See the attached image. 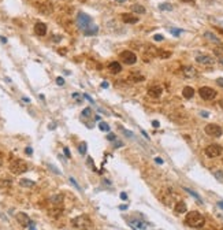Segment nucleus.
Wrapping results in <instances>:
<instances>
[{
    "instance_id": "1",
    "label": "nucleus",
    "mask_w": 223,
    "mask_h": 230,
    "mask_svg": "<svg viewBox=\"0 0 223 230\" xmlns=\"http://www.w3.org/2000/svg\"><path fill=\"white\" fill-rule=\"evenodd\" d=\"M185 223L190 227H201L205 223V219L198 211H190L185 218Z\"/></svg>"
},
{
    "instance_id": "2",
    "label": "nucleus",
    "mask_w": 223,
    "mask_h": 230,
    "mask_svg": "<svg viewBox=\"0 0 223 230\" xmlns=\"http://www.w3.org/2000/svg\"><path fill=\"white\" fill-rule=\"evenodd\" d=\"M71 225L77 230H91L92 229V220L86 215H80V217L74 218V219L71 220Z\"/></svg>"
},
{
    "instance_id": "3",
    "label": "nucleus",
    "mask_w": 223,
    "mask_h": 230,
    "mask_svg": "<svg viewBox=\"0 0 223 230\" xmlns=\"http://www.w3.org/2000/svg\"><path fill=\"white\" fill-rule=\"evenodd\" d=\"M10 170L13 174L19 175L28 171V164H26V162H23L22 159H15V160H13L10 163Z\"/></svg>"
},
{
    "instance_id": "4",
    "label": "nucleus",
    "mask_w": 223,
    "mask_h": 230,
    "mask_svg": "<svg viewBox=\"0 0 223 230\" xmlns=\"http://www.w3.org/2000/svg\"><path fill=\"white\" fill-rule=\"evenodd\" d=\"M77 22H78V26H80L82 30H85L86 28H89V26L92 25V18L85 13H78Z\"/></svg>"
},
{
    "instance_id": "5",
    "label": "nucleus",
    "mask_w": 223,
    "mask_h": 230,
    "mask_svg": "<svg viewBox=\"0 0 223 230\" xmlns=\"http://www.w3.org/2000/svg\"><path fill=\"white\" fill-rule=\"evenodd\" d=\"M119 59L123 62V63H126V65H134L137 62V56H136V54L134 52H132V51H123V52H120V55H119Z\"/></svg>"
},
{
    "instance_id": "6",
    "label": "nucleus",
    "mask_w": 223,
    "mask_h": 230,
    "mask_svg": "<svg viewBox=\"0 0 223 230\" xmlns=\"http://www.w3.org/2000/svg\"><path fill=\"white\" fill-rule=\"evenodd\" d=\"M204 130H205V133L211 137H220L223 133L222 127H220L219 125H215V123H208Z\"/></svg>"
},
{
    "instance_id": "7",
    "label": "nucleus",
    "mask_w": 223,
    "mask_h": 230,
    "mask_svg": "<svg viewBox=\"0 0 223 230\" xmlns=\"http://www.w3.org/2000/svg\"><path fill=\"white\" fill-rule=\"evenodd\" d=\"M198 95L201 96V99H204V100H212V99H215L216 97V92L213 91L212 88L210 86H203L198 89Z\"/></svg>"
},
{
    "instance_id": "8",
    "label": "nucleus",
    "mask_w": 223,
    "mask_h": 230,
    "mask_svg": "<svg viewBox=\"0 0 223 230\" xmlns=\"http://www.w3.org/2000/svg\"><path fill=\"white\" fill-rule=\"evenodd\" d=\"M222 147L219 145V144H211V145H208L207 148H205V155L208 156V158H218V156L222 153Z\"/></svg>"
},
{
    "instance_id": "9",
    "label": "nucleus",
    "mask_w": 223,
    "mask_h": 230,
    "mask_svg": "<svg viewBox=\"0 0 223 230\" xmlns=\"http://www.w3.org/2000/svg\"><path fill=\"white\" fill-rule=\"evenodd\" d=\"M15 218H16V220H18V223L23 227H29L30 225H32V220H30L29 215L25 214V212H18V214L15 215Z\"/></svg>"
},
{
    "instance_id": "10",
    "label": "nucleus",
    "mask_w": 223,
    "mask_h": 230,
    "mask_svg": "<svg viewBox=\"0 0 223 230\" xmlns=\"http://www.w3.org/2000/svg\"><path fill=\"white\" fill-rule=\"evenodd\" d=\"M181 71H182V75L186 78H196L198 74L197 70H196L193 66H184V67L181 68Z\"/></svg>"
},
{
    "instance_id": "11",
    "label": "nucleus",
    "mask_w": 223,
    "mask_h": 230,
    "mask_svg": "<svg viewBox=\"0 0 223 230\" xmlns=\"http://www.w3.org/2000/svg\"><path fill=\"white\" fill-rule=\"evenodd\" d=\"M162 93H163V88L160 86V85H151V86L148 88V95L151 97H153V99L160 97Z\"/></svg>"
},
{
    "instance_id": "12",
    "label": "nucleus",
    "mask_w": 223,
    "mask_h": 230,
    "mask_svg": "<svg viewBox=\"0 0 223 230\" xmlns=\"http://www.w3.org/2000/svg\"><path fill=\"white\" fill-rule=\"evenodd\" d=\"M37 10L40 11L41 14H45V15H49L52 13V4L48 3V1H44V3H39L37 4Z\"/></svg>"
},
{
    "instance_id": "13",
    "label": "nucleus",
    "mask_w": 223,
    "mask_h": 230,
    "mask_svg": "<svg viewBox=\"0 0 223 230\" xmlns=\"http://www.w3.org/2000/svg\"><path fill=\"white\" fill-rule=\"evenodd\" d=\"M196 62L200 63V65H204V66H208V65H213L215 60H213L211 56L208 55H197L196 56Z\"/></svg>"
},
{
    "instance_id": "14",
    "label": "nucleus",
    "mask_w": 223,
    "mask_h": 230,
    "mask_svg": "<svg viewBox=\"0 0 223 230\" xmlns=\"http://www.w3.org/2000/svg\"><path fill=\"white\" fill-rule=\"evenodd\" d=\"M34 32L37 36H45L47 34V25L44 22H37L34 25Z\"/></svg>"
},
{
    "instance_id": "15",
    "label": "nucleus",
    "mask_w": 223,
    "mask_h": 230,
    "mask_svg": "<svg viewBox=\"0 0 223 230\" xmlns=\"http://www.w3.org/2000/svg\"><path fill=\"white\" fill-rule=\"evenodd\" d=\"M122 21L125 23H130V25H133V23L138 22V16H134L133 14H122Z\"/></svg>"
},
{
    "instance_id": "16",
    "label": "nucleus",
    "mask_w": 223,
    "mask_h": 230,
    "mask_svg": "<svg viewBox=\"0 0 223 230\" xmlns=\"http://www.w3.org/2000/svg\"><path fill=\"white\" fill-rule=\"evenodd\" d=\"M108 70L112 74H118V73L122 71V66H120L119 62H111L110 65H108Z\"/></svg>"
},
{
    "instance_id": "17",
    "label": "nucleus",
    "mask_w": 223,
    "mask_h": 230,
    "mask_svg": "<svg viewBox=\"0 0 223 230\" xmlns=\"http://www.w3.org/2000/svg\"><path fill=\"white\" fill-rule=\"evenodd\" d=\"M129 80L132 82H141V81H144V80H145V77H144L142 74H140L138 71H133V73H130Z\"/></svg>"
},
{
    "instance_id": "18",
    "label": "nucleus",
    "mask_w": 223,
    "mask_h": 230,
    "mask_svg": "<svg viewBox=\"0 0 223 230\" xmlns=\"http://www.w3.org/2000/svg\"><path fill=\"white\" fill-rule=\"evenodd\" d=\"M51 203L54 207H62V203H63V196L62 194H55L51 197Z\"/></svg>"
},
{
    "instance_id": "19",
    "label": "nucleus",
    "mask_w": 223,
    "mask_h": 230,
    "mask_svg": "<svg viewBox=\"0 0 223 230\" xmlns=\"http://www.w3.org/2000/svg\"><path fill=\"white\" fill-rule=\"evenodd\" d=\"M204 37L208 40V41H211V42H213V44H218V45H220V40L218 39L213 33H211V32H205L204 33Z\"/></svg>"
},
{
    "instance_id": "20",
    "label": "nucleus",
    "mask_w": 223,
    "mask_h": 230,
    "mask_svg": "<svg viewBox=\"0 0 223 230\" xmlns=\"http://www.w3.org/2000/svg\"><path fill=\"white\" fill-rule=\"evenodd\" d=\"M174 211L175 214H184V212H186V204L184 201H178L174 207Z\"/></svg>"
},
{
    "instance_id": "21",
    "label": "nucleus",
    "mask_w": 223,
    "mask_h": 230,
    "mask_svg": "<svg viewBox=\"0 0 223 230\" xmlns=\"http://www.w3.org/2000/svg\"><path fill=\"white\" fill-rule=\"evenodd\" d=\"M182 96H184L185 99H192V97L194 96V89L192 86H185L184 91H182Z\"/></svg>"
},
{
    "instance_id": "22",
    "label": "nucleus",
    "mask_w": 223,
    "mask_h": 230,
    "mask_svg": "<svg viewBox=\"0 0 223 230\" xmlns=\"http://www.w3.org/2000/svg\"><path fill=\"white\" fill-rule=\"evenodd\" d=\"M97 32H99V28H97L96 25H91L89 28H86V29L84 30V34L85 36H93V34H96Z\"/></svg>"
},
{
    "instance_id": "23",
    "label": "nucleus",
    "mask_w": 223,
    "mask_h": 230,
    "mask_svg": "<svg viewBox=\"0 0 223 230\" xmlns=\"http://www.w3.org/2000/svg\"><path fill=\"white\" fill-rule=\"evenodd\" d=\"M19 185L21 186H23V188H33V186H34V181L28 179V178H22L19 181Z\"/></svg>"
},
{
    "instance_id": "24",
    "label": "nucleus",
    "mask_w": 223,
    "mask_h": 230,
    "mask_svg": "<svg viewBox=\"0 0 223 230\" xmlns=\"http://www.w3.org/2000/svg\"><path fill=\"white\" fill-rule=\"evenodd\" d=\"M130 8H132L133 13H136V14H145V8L141 4H133Z\"/></svg>"
},
{
    "instance_id": "25",
    "label": "nucleus",
    "mask_w": 223,
    "mask_h": 230,
    "mask_svg": "<svg viewBox=\"0 0 223 230\" xmlns=\"http://www.w3.org/2000/svg\"><path fill=\"white\" fill-rule=\"evenodd\" d=\"M184 189H185V191H186V192H188V193L190 194V196H193V197L196 199V200H197L198 203H200V204H201V203H203V199H201L200 196H198V194L196 193V192H194V191H192V189H189V188H184Z\"/></svg>"
},
{
    "instance_id": "26",
    "label": "nucleus",
    "mask_w": 223,
    "mask_h": 230,
    "mask_svg": "<svg viewBox=\"0 0 223 230\" xmlns=\"http://www.w3.org/2000/svg\"><path fill=\"white\" fill-rule=\"evenodd\" d=\"M213 54L216 58H219V60H223V47H216L213 49Z\"/></svg>"
},
{
    "instance_id": "27",
    "label": "nucleus",
    "mask_w": 223,
    "mask_h": 230,
    "mask_svg": "<svg viewBox=\"0 0 223 230\" xmlns=\"http://www.w3.org/2000/svg\"><path fill=\"white\" fill-rule=\"evenodd\" d=\"M158 56H159V58H163V59L170 58V56H171V52L163 51V49H158Z\"/></svg>"
},
{
    "instance_id": "28",
    "label": "nucleus",
    "mask_w": 223,
    "mask_h": 230,
    "mask_svg": "<svg viewBox=\"0 0 223 230\" xmlns=\"http://www.w3.org/2000/svg\"><path fill=\"white\" fill-rule=\"evenodd\" d=\"M159 8H160V10H164V11H171L172 10V6H171V4H168V3H163V4H160V6H159Z\"/></svg>"
},
{
    "instance_id": "29",
    "label": "nucleus",
    "mask_w": 223,
    "mask_h": 230,
    "mask_svg": "<svg viewBox=\"0 0 223 230\" xmlns=\"http://www.w3.org/2000/svg\"><path fill=\"white\" fill-rule=\"evenodd\" d=\"M78 151H80V153H81V155H85V153H86V143H81V144H80Z\"/></svg>"
},
{
    "instance_id": "30",
    "label": "nucleus",
    "mask_w": 223,
    "mask_h": 230,
    "mask_svg": "<svg viewBox=\"0 0 223 230\" xmlns=\"http://www.w3.org/2000/svg\"><path fill=\"white\" fill-rule=\"evenodd\" d=\"M132 223H133V226H136V227H140V229H145V225L142 223L141 220H132Z\"/></svg>"
},
{
    "instance_id": "31",
    "label": "nucleus",
    "mask_w": 223,
    "mask_h": 230,
    "mask_svg": "<svg viewBox=\"0 0 223 230\" xmlns=\"http://www.w3.org/2000/svg\"><path fill=\"white\" fill-rule=\"evenodd\" d=\"M99 127H100V130H103V132H110V126H108L106 122H100L99 123Z\"/></svg>"
},
{
    "instance_id": "32",
    "label": "nucleus",
    "mask_w": 223,
    "mask_h": 230,
    "mask_svg": "<svg viewBox=\"0 0 223 230\" xmlns=\"http://www.w3.org/2000/svg\"><path fill=\"white\" fill-rule=\"evenodd\" d=\"M10 185H11L10 179H1V181H0V186H1V188H6V186H10Z\"/></svg>"
},
{
    "instance_id": "33",
    "label": "nucleus",
    "mask_w": 223,
    "mask_h": 230,
    "mask_svg": "<svg viewBox=\"0 0 223 230\" xmlns=\"http://www.w3.org/2000/svg\"><path fill=\"white\" fill-rule=\"evenodd\" d=\"M91 115H92V110H91V108H85V110L82 111V117L89 118Z\"/></svg>"
},
{
    "instance_id": "34",
    "label": "nucleus",
    "mask_w": 223,
    "mask_h": 230,
    "mask_svg": "<svg viewBox=\"0 0 223 230\" xmlns=\"http://www.w3.org/2000/svg\"><path fill=\"white\" fill-rule=\"evenodd\" d=\"M213 175H215L219 181H223V173L222 171H215V173H213Z\"/></svg>"
},
{
    "instance_id": "35",
    "label": "nucleus",
    "mask_w": 223,
    "mask_h": 230,
    "mask_svg": "<svg viewBox=\"0 0 223 230\" xmlns=\"http://www.w3.org/2000/svg\"><path fill=\"white\" fill-rule=\"evenodd\" d=\"M70 182H71V184H73V185H74V186H75V188L78 189V191H81V186H80V185L77 184V181H75V179L73 178V177H71V178H70Z\"/></svg>"
},
{
    "instance_id": "36",
    "label": "nucleus",
    "mask_w": 223,
    "mask_h": 230,
    "mask_svg": "<svg viewBox=\"0 0 223 230\" xmlns=\"http://www.w3.org/2000/svg\"><path fill=\"white\" fill-rule=\"evenodd\" d=\"M48 167H49V169H51V170H52V171H54V173H55V174H62V173L59 171L58 169H56L55 166H52V164H48Z\"/></svg>"
},
{
    "instance_id": "37",
    "label": "nucleus",
    "mask_w": 223,
    "mask_h": 230,
    "mask_svg": "<svg viewBox=\"0 0 223 230\" xmlns=\"http://www.w3.org/2000/svg\"><path fill=\"white\" fill-rule=\"evenodd\" d=\"M170 32H171V34H174L175 37L179 36V33H181V30H177V29H170Z\"/></svg>"
},
{
    "instance_id": "38",
    "label": "nucleus",
    "mask_w": 223,
    "mask_h": 230,
    "mask_svg": "<svg viewBox=\"0 0 223 230\" xmlns=\"http://www.w3.org/2000/svg\"><path fill=\"white\" fill-rule=\"evenodd\" d=\"M115 138H117V136H115L114 133H110L108 136H107V140H108V141H114Z\"/></svg>"
},
{
    "instance_id": "39",
    "label": "nucleus",
    "mask_w": 223,
    "mask_h": 230,
    "mask_svg": "<svg viewBox=\"0 0 223 230\" xmlns=\"http://www.w3.org/2000/svg\"><path fill=\"white\" fill-rule=\"evenodd\" d=\"M153 39H155L156 41H162V40L164 39V37H163L162 34H155V36H153Z\"/></svg>"
},
{
    "instance_id": "40",
    "label": "nucleus",
    "mask_w": 223,
    "mask_h": 230,
    "mask_svg": "<svg viewBox=\"0 0 223 230\" xmlns=\"http://www.w3.org/2000/svg\"><path fill=\"white\" fill-rule=\"evenodd\" d=\"M56 84H58V85H63V84H65V80H63L62 77H58V78H56Z\"/></svg>"
},
{
    "instance_id": "41",
    "label": "nucleus",
    "mask_w": 223,
    "mask_h": 230,
    "mask_svg": "<svg viewBox=\"0 0 223 230\" xmlns=\"http://www.w3.org/2000/svg\"><path fill=\"white\" fill-rule=\"evenodd\" d=\"M122 132H123V133H125V134H126V136H129V137H133V136H134V134H133L132 132H129V130H125V129H122Z\"/></svg>"
},
{
    "instance_id": "42",
    "label": "nucleus",
    "mask_w": 223,
    "mask_h": 230,
    "mask_svg": "<svg viewBox=\"0 0 223 230\" xmlns=\"http://www.w3.org/2000/svg\"><path fill=\"white\" fill-rule=\"evenodd\" d=\"M84 97H85V99H88V100L91 101V103H92V104H94V101H93V99H92V97H91V96H89V95H86V93H85V95H84Z\"/></svg>"
},
{
    "instance_id": "43",
    "label": "nucleus",
    "mask_w": 223,
    "mask_h": 230,
    "mask_svg": "<svg viewBox=\"0 0 223 230\" xmlns=\"http://www.w3.org/2000/svg\"><path fill=\"white\" fill-rule=\"evenodd\" d=\"M25 152H26V153H28V155H32V153H33V149H32V148H30V147H28V148H26V149H25Z\"/></svg>"
},
{
    "instance_id": "44",
    "label": "nucleus",
    "mask_w": 223,
    "mask_h": 230,
    "mask_svg": "<svg viewBox=\"0 0 223 230\" xmlns=\"http://www.w3.org/2000/svg\"><path fill=\"white\" fill-rule=\"evenodd\" d=\"M155 162H156V163H159V164H163V159H162V158H159V156H158V158H155Z\"/></svg>"
},
{
    "instance_id": "45",
    "label": "nucleus",
    "mask_w": 223,
    "mask_h": 230,
    "mask_svg": "<svg viewBox=\"0 0 223 230\" xmlns=\"http://www.w3.org/2000/svg\"><path fill=\"white\" fill-rule=\"evenodd\" d=\"M201 117L208 118V117H210V112H207V111H201Z\"/></svg>"
},
{
    "instance_id": "46",
    "label": "nucleus",
    "mask_w": 223,
    "mask_h": 230,
    "mask_svg": "<svg viewBox=\"0 0 223 230\" xmlns=\"http://www.w3.org/2000/svg\"><path fill=\"white\" fill-rule=\"evenodd\" d=\"M63 152H65V155L67 156V158H70V156H71V155H70V151H68L67 148H63Z\"/></svg>"
},
{
    "instance_id": "47",
    "label": "nucleus",
    "mask_w": 223,
    "mask_h": 230,
    "mask_svg": "<svg viewBox=\"0 0 223 230\" xmlns=\"http://www.w3.org/2000/svg\"><path fill=\"white\" fill-rule=\"evenodd\" d=\"M216 84L219 85V86H223V78H218V80H216Z\"/></svg>"
},
{
    "instance_id": "48",
    "label": "nucleus",
    "mask_w": 223,
    "mask_h": 230,
    "mask_svg": "<svg viewBox=\"0 0 223 230\" xmlns=\"http://www.w3.org/2000/svg\"><path fill=\"white\" fill-rule=\"evenodd\" d=\"M152 125H153V127H159V126H160V123H159L158 121H153Z\"/></svg>"
},
{
    "instance_id": "49",
    "label": "nucleus",
    "mask_w": 223,
    "mask_h": 230,
    "mask_svg": "<svg viewBox=\"0 0 223 230\" xmlns=\"http://www.w3.org/2000/svg\"><path fill=\"white\" fill-rule=\"evenodd\" d=\"M120 199H122V200H126V199H127V194H126V193H120Z\"/></svg>"
},
{
    "instance_id": "50",
    "label": "nucleus",
    "mask_w": 223,
    "mask_h": 230,
    "mask_svg": "<svg viewBox=\"0 0 223 230\" xmlns=\"http://www.w3.org/2000/svg\"><path fill=\"white\" fill-rule=\"evenodd\" d=\"M60 36H54V41H60Z\"/></svg>"
},
{
    "instance_id": "51",
    "label": "nucleus",
    "mask_w": 223,
    "mask_h": 230,
    "mask_svg": "<svg viewBox=\"0 0 223 230\" xmlns=\"http://www.w3.org/2000/svg\"><path fill=\"white\" fill-rule=\"evenodd\" d=\"M101 88H108V82H107V81H104L103 84H101Z\"/></svg>"
},
{
    "instance_id": "52",
    "label": "nucleus",
    "mask_w": 223,
    "mask_h": 230,
    "mask_svg": "<svg viewBox=\"0 0 223 230\" xmlns=\"http://www.w3.org/2000/svg\"><path fill=\"white\" fill-rule=\"evenodd\" d=\"M141 133H142V136L145 137V138H149V136L146 134V132H144V130H141Z\"/></svg>"
},
{
    "instance_id": "53",
    "label": "nucleus",
    "mask_w": 223,
    "mask_h": 230,
    "mask_svg": "<svg viewBox=\"0 0 223 230\" xmlns=\"http://www.w3.org/2000/svg\"><path fill=\"white\" fill-rule=\"evenodd\" d=\"M122 145H123L122 141H118V143H115V147H122Z\"/></svg>"
},
{
    "instance_id": "54",
    "label": "nucleus",
    "mask_w": 223,
    "mask_h": 230,
    "mask_svg": "<svg viewBox=\"0 0 223 230\" xmlns=\"http://www.w3.org/2000/svg\"><path fill=\"white\" fill-rule=\"evenodd\" d=\"M184 3H194V0H181Z\"/></svg>"
},
{
    "instance_id": "55",
    "label": "nucleus",
    "mask_w": 223,
    "mask_h": 230,
    "mask_svg": "<svg viewBox=\"0 0 223 230\" xmlns=\"http://www.w3.org/2000/svg\"><path fill=\"white\" fill-rule=\"evenodd\" d=\"M219 107L223 110V99H222V100H219Z\"/></svg>"
},
{
    "instance_id": "56",
    "label": "nucleus",
    "mask_w": 223,
    "mask_h": 230,
    "mask_svg": "<svg viewBox=\"0 0 223 230\" xmlns=\"http://www.w3.org/2000/svg\"><path fill=\"white\" fill-rule=\"evenodd\" d=\"M29 230H36V227H34V225H30V226H29Z\"/></svg>"
},
{
    "instance_id": "57",
    "label": "nucleus",
    "mask_w": 223,
    "mask_h": 230,
    "mask_svg": "<svg viewBox=\"0 0 223 230\" xmlns=\"http://www.w3.org/2000/svg\"><path fill=\"white\" fill-rule=\"evenodd\" d=\"M218 205H219V207L223 210V201H219V203H218Z\"/></svg>"
},
{
    "instance_id": "58",
    "label": "nucleus",
    "mask_w": 223,
    "mask_h": 230,
    "mask_svg": "<svg viewBox=\"0 0 223 230\" xmlns=\"http://www.w3.org/2000/svg\"><path fill=\"white\" fill-rule=\"evenodd\" d=\"M119 208H120V210H126V208H127V205H120Z\"/></svg>"
},
{
    "instance_id": "59",
    "label": "nucleus",
    "mask_w": 223,
    "mask_h": 230,
    "mask_svg": "<svg viewBox=\"0 0 223 230\" xmlns=\"http://www.w3.org/2000/svg\"><path fill=\"white\" fill-rule=\"evenodd\" d=\"M118 3H123V1H126V0H117Z\"/></svg>"
},
{
    "instance_id": "60",
    "label": "nucleus",
    "mask_w": 223,
    "mask_h": 230,
    "mask_svg": "<svg viewBox=\"0 0 223 230\" xmlns=\"http://www.w3.org/2000/svg\"><path fill=\"white\" fill-rule=\"evenodd\" d=\"M220 25H222V26H223V22H220Z\"/></svg>"
},
{
    "instance_id": "61",
    "label": "nucleus",
    "mask_w": 223,
    "mask_h": 230,
    "mask_svg": "<svg viewBox=\"0 0 223 230\" xmlns=\"http://www.w3.org/2000/svg\"><path fill=\"white\" fill-rule=\"evenodd\" d=\"M220 230H223V227H222V229H220Z\"/></svg>"
}]
</instances>
